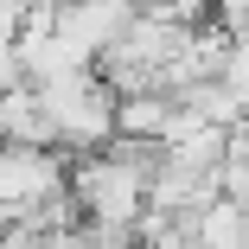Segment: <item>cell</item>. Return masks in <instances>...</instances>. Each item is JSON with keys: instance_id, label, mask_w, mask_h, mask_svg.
<instances>
[{"instance_id": "obj_1", "label": "cell", "mask_w": 249, "mask_h": 249, "mask_svg": "<svg viewBox=\"0 0 249 249\" xmlns=\"http://www.w3.org/2000/svg\"><path fill=\"white\" fill-rule=\"evenodd\" d=\"M32 96H38V115L52 122L58 154H96V147L115 141V89L96 71L52 77V83H38Z\"/></svg>"}, {"instance_id": "obj_2", "label": "cell", "mask_w": 249, "mask_h": 249, "mask_svg": "<svg viewBox=\"0 0 249 249\" xmlns=\"http://www.w3.org/2000/svg\"><path fill=\"white\" fill-rule=\"evenodd\" d=\"M166 128H173V96H160V89L115 96V134H122V141H147V147H160Z\"/></svg>"}]
</instances>
